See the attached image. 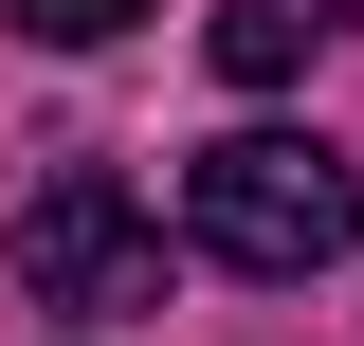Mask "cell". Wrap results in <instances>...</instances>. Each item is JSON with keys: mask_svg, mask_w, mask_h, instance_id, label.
<instances>
[{"mask_svg": "<svg viewBox=\"0 0 364 346\" xmlns=\"http://www.w3.org/2000/svg\"><path fill=\"white\" fill-rule=\"evenodd\" d=\"M182 237L219 273H328V256H364V182H346V146H291V128H219L200 164H182Z\"/></svg>", "mask_w": 364, "mask_h": 346, "instance_id": "6da1fadb", "label": "cell"}, {"mask_svg": "<svg viewBox=\"0 0 364 346\" xmlns=\"http://www.w3.org/2000/svg\"><path fill=\"white\" fill-rule=\"evenodd\" d=\"M18 310H164V219L109 164H55L18 201Z\"/></svg>", "mask_w": 364, "mask_h": 346, "instance_id": "7a4b0ae2", "label": "cell"}, {"mask_svg": "<svg viewBox=\"0 0 364 346\" xmlns=\"http://www.w3.org/2000/svg\"><path fill=\"white\" fill-rule=\"evenodd\" d=\"M310 55H328V37H310V0H219V73H237V91H291Z\"/></svg>", "mask_w": 364, "mask_h": 346, "instance_id": "3957f363", "label": "cell"}, {"mask_svg": "<svg viewBox=\"0 0 364 346\" xmlns=\"http://www.w3.org/2000/svg\"><path fill=\"white\" fill-rule=\"evenodd\" d=\"M18 37H55V55H91V37H128V19H164V0H0Z\"/></svg>", "mask_w": 364, "mask_h": 346, "instance_id": "277c9868", "label": "cell"}, {"mask_svg": "<svg viewBox=\"0 0 364 346\" xmlns=\"http://www.w3.org/2000/svg\"><path fill=\"white\" fill-rule=\"evenodd\" d=\"M346 19H364V0H310V37H346Z\"/></svg>", "mask_w": 364, "mask_h": 346, "instance_id": "5b68a950", "label": "cell"}]
</instances>
